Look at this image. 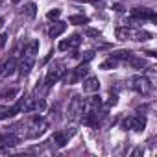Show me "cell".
I'll list each match as a JSON object with an SVG mask.
<instances>
[{
  "label": "cell",
  "instance_id": "4316f807",
  "mask_svg": "<svg viewBox=\"0 0 157 157\" xmlns=\"http://www.w3.org/2000/svg\"><path fill=\"white\" fill-rule=\"evenodd\" d=\"M115 11H124V10H122V6H120V4H117V6H115Z\"/></svg>",
  "mask_w": 157,
  "mask_h": 157
},
{
  "label": "cell",
  "instance_id": "7c38bea8",
  "mask_svg": "<svg viewBox=\"0 0 157 157\" xmlns=\"http://www.w3.org/2000/svg\"><path fill=\"white\" fill-rule=\"evenodd\" d=\"M98 89H100L98 78L89 76V78H85V80H83V91H85V93H98Z\"/></svg>",
  "mask_w": 157,
  "mask_h": 157
},
{
  "label": "cell",
  "instance_id": "ffe728a7",
  "mask_svg": "<svg viewBox=\"0 0 157 157\" xmlns=\"http://www.w3.org/2000/svg\"><path fill=\"white\" fill-rule=\"evenodd\" d=\"M117 61H118V59H115V57H109V59H105V61L100 65V68H102V70H109V68H115V67H117Z\"/></svg>",
  "mask_w": 157,
  "mask_h": 157
},
{
  "label": "cell",
  "instance_id": "9a60e30c",
  "mask_svg": "<svg viewBox=\"0 0 157 157\" xmlns=\"http://www.w3.org/2000/svg\"><path fill=\"white\" fill-rule=\"evenodd\" d=\"M65 30H67V24H65V22H56V24L48 30V35H50L52 39H56V37H59Z\"/></svg>",
  "mask_w": 157,
  "mask_h": 157
},
{
  "label": "cell",
  "instance_id": "52a82bcc",
  "mask_svg": "<svg viewBox=\"0 0 157 157\" xmlns=\"http://www.w3.org/2000/svg\"><path fill=\"white\" fill-rule=\"evenodd\" d=\"M74 133H76V129H57V131H54V135H52V142H54L57 148H63V146L72 139Z\"/></svg>",
  "mask_w": 157,
  "mask_h": 157
},
{
  "label": "cell",
  "instance_id": "f1b7e54d",
  "mask_svg": "<svg viewBox=\"0 0 157 157\" xmlns=\"http://www.w3.org/2000/svg\"><path fill=\"white\" fill-rule=\"evenodd\" d=\"M4 26V17H0V28Z\"/></svg>",
  "mask_w": 157,
  "mask_h": 157
},
{
  "label": "cell",
  "instance_id": "4fadbf2b",
  "mask_svg": "<svg viewBox=\"0 0 157 157\" xmlns=\"http://www.w3.org/2000/svg\"><path fill=\"white\" fill-rule=\"evenodd\" d=\"M17 67H19V63H17V57L13 56L4 67H2V74H0V76H4V78H8V76H11L15 70H17Z\"/></svg>",
  "mask_w": 157,
  "mask_h": 157
},
{
  "label": "cell",
  "instance_id": "f546056e",
  "mask_svg": "<svg viewBox=\"0 0 157 157\" xmlns=\"http://www.w3.org/2000/svg\"><path fill=\"white\" fill-rule=\"evenodd\" d=\"M2 67H4V65H2V63H0V74H2Z\"/></svg>",
  "mask_w": 157,
  "mask_h": 157
},
{
  "label": "cell",
  "instance_id": "ba28073f",
  "mask_svg": "<svg viewBox=\"0 0 157 157\" xmlns=\"http://www.w3.org/2000/svg\"><path fill=\"white\" fill-rule=\"evenodd\" d=\"M87 70H89L87 63H82L80 67H76L70 74H67V82H68V83H78V82H82L83 76L87 74Z\"/></svg>",
  "mask_w": 157,
  "mask_h": 157
},
{
  "label": "cell",
  "instance_id": "cb8c5ba5",
  "mask_svg": "<svg viewBox=\"0 0 157 157\" xmlns=\"http://www.w3.org/2000/svg\"><path fill=\"white\" fill-rule=\"evenodd\" d=\"M148 80H150V82L155 80V67H150V68H148ZM151 85H153V83H151Z\"/></svg>",
  "mask_w": 157,
  "mask_h": 157
},
{
  "label": "cell",
  "instance_id": "8992f818",
  "mask_svg": "<svg viewBox=\"0 0 157 157\" xmlns=\"http://www.w3.org/2000/svg\"><path fill=\"white\" fill-rule=\"evenodd\" d=\"M48 128V122L44 118H35L32 124H30V129H28V139H37L41 137Z\"/></svg>",
  "mask_w": 157,
  "mask_h": 157
},
{
  "label": "cell",
  "instance_id": "ac0fdd59",
  "mask_svg": "<svg viewBox=\"0 0 157 157\" xmlns=\"http://www.w3.org/2000/svg\"><path fill=\"white\" fill-rule=\"evenodd\" d=\"M24 15H26L28 19H33V17L37 15V6H35L33 2L26 4V6H24Z\"/></svg>",
  "mask_w": 157,
  "mask_h": 157
},
{
  "label": "cell",
  "instance_id": "484cf974",
  "mask_svg": "<svg viewBox=\"0 0 157 157\" xmlns=\"http://www.w3.org/2000/svg\"><path fill=\"white\" fill-rule=\"evenodd\" d=\"M140 153H144V150H142V148H137V150H133V153H131V155H133V157H137V155H140Z\"/></svg>",
  "mask_w": 157,
  "mask_h": 157
},
{
  "label": "cell",
  "instance_id": "277c9868",
  "mask_svg": "<svg viewBox=\"0 0 157 157\" xmlns=\"http://www.w3.org/2000/svg\"><path fill=\"white\" fill-rule=\"evenodd\" d=\"M131 89L137 91L139 94L146 96V94H150V91H151V82L148 80L146 76H133V78H131Z\"/></svg>",
  "mask_w": 157,
  "mask_h": 157
},
{
  "label": "cell",
  "instance_id": "83f0119b",
  "mask_svg": "<svg viewBox=\"0 0 157 157\" xmlns=\"http://www.w3.org/2000/svg\"><path fill=\"white\" fill-rule=\"evenodd\" d=\"M82 2H93V4H96V2H100V0H82Z\"/></svg>",
  "mask_w": 157,
  "mask_h": 157
},
{
  "label": "cell",
  "instance_id": "d4e9b609",
  "mask_svg": "<svg viewBox=\"0 0 157 157\" xmlns=\"http://www.w3.org/2000/svg\"><path fill=\"white\" fill-rule=\"evenodd\" d=\"M8 43V33H0V48H4Z\"/></svg>",
  "mask_w": 157,
  "mask_h": 157
},
{
  "label": "cell",
  "instance_id": "2e32d148",
  "mask_svg": "<svg viewBox=\"0 0 157 157\" xmlns=\"http://www.w3.org/2000/svg\"><path fill=\"white\" fill-rule=\"evenodd\" d=\"M13 115H15L13 105H0V120L10 118V117H13Z\"/></svg>",
  "mask_w": 157,
  "mask_h": 157
},
{
  "label": "cell",
  "instance_id": "7a4b0ae2",
  "mask_svg": "<svg viewBox=\"0 0 157 157\" xmlns=\"http://www.w3.org/2000/svg\"><path fill=\"white\" fill-rule=\"evenodd\" d=\"M63 74H65V65H63L61 61L54 63V65L48 68V72H46V78H44V89H50L56 82H59Z\"/></svg>",
  "mask_w": 157,
  "mask_h": 157
},
{
  "label": "cell",
  "instance_id": "30bf717a",
  "mask_svg": "<svg viewBox=\"0 0 157 157\" xmlns=\"http://www.w3.org/2000/svg\"><path fill=\"white\" fill-rule=\"evenodd\" d=\"M131 17H133V19H150V21H157L155 11L150 10V8H135V10L131 11Z\"/></svg>",
  "mask_w": 157,
  "mask_h": 157
},
{
  "label": "cell",
  "instance_id": "5b68a950",
  "mask_svg": "<svg viewBox=\"0 0 157 157\" xmlns=\"http://www.w3.org/2000/svg\"><path fill=\"white\" fill-rule=\"evenodd\" d=\"M144 126H146V118L140 117V115H133V117H129L122 122L124 129H133V131H142Z\"/></svg>",
  "mask_w": 157,
  "mask_h": 157
},
{
  "label": "cell",
  "instance_id": "8fae6325",
  "mask_svg": "<svg viewBox=\"0 0 157 157\" xmlns=\"http://www.w3.org/2000/svg\"><path fill=\"white\" fill-rule=\"evenodd\" d=\"M80 43H82L80 35H72V37L65 39V41H61L57 48H59L61 52H63V50H72V48H78V46H80Z\"/></svg>",
  "mask_w": 157,
  "mask_h": 157
},
{
  "label": "cell",
  "instance_id": "9c48e42d",
  "mask_svg": "<svg viewBox=\"0 0 157 157\" xmlns=\"http://www.w3.org/2000/svg\"><path fill=\"white\" fill-rule=\"evenodd\" d=\"M33 63H35V57L33 56H22V61L19 63V74L24 78V76H28L30 72H32V68H33Z\"/></svg>",
  "mask_w": 157,
  "mask_h": 157
},
{
  "label": "cell",
  "instance_id": "603a6c76",
  "mask_svg": "<svg viewBox=\"0 0 157 157\" xmlns=\"http://www.w3.org/2000/svg\"><path fill=\"white\" fill-rule=\"evenodd\" d=\"M46 17H48L50 21H57V19L61 17V10H57V8H54V10H50V11L46 13Z\"/></svg>",
  "mask_w": 157,
  "mask_h": 157
},
{
  "label": "cell",
  "instance_id": "3957f363",
  "mask_svg": "<svg viewBox=\"0 0 157 157\" xmlns=\"http://www.w3.org/2000/svg\"><path fill=\"white\" fill-rule=\"evenodd\" d=\"M83 104H85V100L80 96V94H74L72 96V100H70V104H68V120H80L82 118V115H83Z\"/></svg>",
  "mask_w": 157,
  "mask_h": 157
},
{
  "label": "cell",
  "instance_id": "e0dca14e",
  "mask_svg": "<svg viewBox=\"0 0 157 157\" xmlns=\"http://www.w3.org/2000/svg\"><path fill=\"white\" fill-rule=\"evenodd\" d=\"M128 63H129L133 68H142V67H146V61H144L142 57H135V56H129V57H128Z\"/></svg>",
  "mask_w": 157,
  "mask_h": 157
},
{
  "label": "cell",
  "instance_id": "44dd1931",
  "mask_svg": "<svg viewBox=\"0 0 157 157\" xmlns=\"http://www.w3.org/2000/svg\"><path fill=\"white\" fill-rule=\"evenodd\" d=\"M85 35L89 39H98V37H102V32L100 30H94V28H87L85 30Z\"/></svg>",
  "mask_w": 157,
  "mask_h": 157
},
{
  "label": "cell",
  "instance_id": "5bb4252c",
  "mask_svg": "<svg viewBox=\"0 0 157 157\" xmlns=\"http://www.w3.org/2000/svg\"><path fill=\"white\" fill-rule=\"evenodd\" d=\"M19 142V137L13 135V133H6V135H0V146L4 148H11Z\"/></svg>",
  "mask_w": 157,
  "mask_h": 157
},
{
  "label": "cell",
  "instance_id": "6da1fadb",
  "mask_svg": "<svg viewBox=\"0 0 157 157\" xmlns=\"http://www.w3.org/2000/svg\"><path fill=\"white\" fill-rule=\"evenodd\" d=\"M117 37L120 41H128L129 39V41H140V43H144V41L151 39V33L146 32V30H139V28L120 26V28H117Z\"/></svg>",
  "mask_w": 157,
  "mask_h": 157
},
{
  "label": "cell",
  "instance_id": "d6986e66",
  "mask_svg": "<svg viewBox=\"0 0 157 157\" xmlns=\"http://www.w3.org/2000/svg\"><path fill=\"white\" fill-rule=\"evenodd\" d=\"M68 22H70V24H87L89 19H87L85 15H70V17H68Z\"/></svg>",
  "mask_w": 157,
  "mask_h": 157
},
{
  "label": "cell",
  "instance_id": "7402d4cb",
  "mask_svg": "<svg viewBox=\"0 0 157 157\" xmlns=\"http://www.w3.org/2000/svg\"><path fill=\"white\" fill-rule=\"evenodd\" d=\"M129 56H131V52H128V50H118V52L111 54V57H115V59H128Z\"/></svg>",
  "mask_w": 157,
  "mask_h": 157
}]
</instances>
